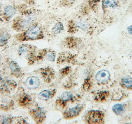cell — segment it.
<instances>
[{
  "label": "cell",
  "mask_w": 132,
  "mask_h": 124,
  "mask_svg": "<svg viewBox=\"0 0 132 124\" xmlns=\"http://www.w3.org/2000/svg\"><path fill=\"white\" fill-rule=\"evenodd\" d=\"M68 32L74 33L79 30L86 31L88 25L85 21L79 20L77 21L71 20L68 23Z\"/></svg>",
  "instance_id": "277c9868"
},
{
  "label": "cell",
  "mask_w": 132,
  "mask_h": 124,
  "mask_svg": "<svg viewBox=\"0 0 132 124\" xmlns=\"http://www.w3.org/2000/svg\"><path fill=\"white\" fill-rule=\"evenodd\" d=\"M119 1H120L121 2H125L126 1H127L128 0H119Z\"/></svg>",
  "instance_id": "cb8c5ba5"
},
{
  "label": "cell",
  "mask_w": 132,
  "mask_h": 124,
  "mask_svg": "<svg viewBox=\"0 0 132 124\" xmlns=\"http://www.w3.org/2000/svg\"><path fill=\"white\" fill-rule=\"evenodd\" d=\"M110 79V74L109 72L105 69L101 70L96 74L95 79L100 84H105Z\"/></svg>",
  "instance_id": "ba28073f"
},
{
  "label": "cell",
  "mask_w": 132,
  "mask_h": 124,
  "mask_svg": "<svg viewBox=\"0 0 132 124\" xmlns=\"http://www.w3.org/2000/svg\"><path fill=\"white\" fill-rule=\"evenodd\" d=\"M112 109L113 112L117 115H120L123 114L125 111L124 106L120 103H117L113 105Z\"/></svg>",
  "instance_id": "4fadbf2b"
},
{
  "label": "cell",
  "mask_w": 132,
  "mask_h": 124,
  "mask_svg": "<svg viewBox=\"0 0 132 124\" xmlns=\"http://www.w3.org/2000/svg\"><path fill=\"white\" fill-rule=\"evenodd\" d=\"M99 2H100V0H89V4L92 7H94L96 4H98Z\"/></svg>",
  "instance_id": "44dd1931"
},
{
  "label": "cell",
  "mask_w": 132,
  "mask_h": 124,
  "mask_svg": "<svg viewBox=\"0 0 132 124\" xmlns=\"http://www.w3.org/2000/svg\"><path fill=\"white\" fill-rule=\"evenodd\" d=\"M38 57L39 58H45L48 60L54 61L56 58V52L50 49H41L38 52Z\"/></svg>",
  "instance_id": "52a82bcc"
},
{
  "label": "cell",
  "mask_w": 132,
  "mask_h": 124,
  "mask_svg": "<svg viewBox=\"0 0 132 124\" xmlns=\"http://www.w3.org/2000/svg\"><path fill=\"white\" fill-rule=\"evenodd\" d=\"M31 6L26 3L5 4L0 3V15L6 20L9 21L18 13H22Z\"/></svg>",
  "instance_id": "7a4b0ae2"
},
{
  "label": "cell",
  "mask_w": 132,
  "mask_h": 124,
  "mask_svg": "<svg viewBox=\"0 0 132 124\" xmlns=\"http://www.w3.org/2000/svg\"><path fill=\"white\" fill-rule=\"evenodd\" d=\"M84 106L82 105H78L69 109L66 111L65 116L67 118H72L78 116L82 111Z\"/></svg>",
  "instance_id": "9c48e42d"
},
{
  "label": "cell",
  "mask_w": 132,
  "mask_h": 124,
  "mask_svg": "<svg viewBox=\"0 0 132 124\" xmlns=\"http://www.w3.org/2000/svg\"><path fill=\"white\" fill-rule=\"evenodd\" d=\"M74 96L73 94L70 92H64L61 95V98L63 101H69L73 99Z\"/></svg>",
  "instance_id": "ac0fdd59"
},
{
  "label": "cell",
  "mask_w": 132,
  "mask_h": 124,
  "mask_svg": "<svg viewBox=\"0 0 132 124\" xmlns=\"http://www.w3.org/2000/svg\"><path fill=\"white\" fill-rule=\"evenodd\" d=\"M11 38V34L9 31L5 29H0V47L6 46Z\"/></svg>",
  "instance_id": "30bf717a"
},
{
  "label": "cell",
  "mask_w": 132,
  "mask_h": 124,
  "mask_svg": "<svg viewBox=\"0 0 132 124\" xmlns=\"http://www.w3.org/2000/svg\"><path fill=\"white\" fill-rule=\"evenodd\" d=\"M64 27L63 23L61 22H59L56 24H55V25L53 26L51 30V31L54 34L57 35L61 33L62 31L64 30Z\"/></svg>",
  "instance_id": "2e32d148"
},
{
  "label": "cell",
  "mask_w": 132,
  "mask_h": 124,
  "mask_svg": "<svg viewBox=\"0 0 132 124\" xmlns=\"http://www.w3.org/2000/svg\"><path fill=\"white\" fill-rule=\"evenodd\" d=\"M36 51L35 47L28 44H22L18 49V54L20 56L27 54L30 56L33 55Z\"/></svg>",
  "instance_id": "8992f818"
},
{
  "label": "cell",
  "mask_w": 132,
  "mask_h": 124,
  "mask_svg": "<svg viewBox=\"0 0 132 124\" xmlns=\"http://www.w3.org/2000/svg\"><path fill=\"white\" fill-rule=\"evenodd\" d=\"M78 0H59L58 6L60 7H69L73 5Z\"/></svg>",
  "instance_id": "9a60e30c"
},
{
  "label": "cell",
  "mask_w": 132,
  "mask_h": 124,
  "mask_svg": "<svg viewBox=\"0 0 132 124\" xmlns=\"http://www.w3.org/2000/svg\"><path fill=\"white\" fill-rule=\"evenodd\" d=\"M36 115L38 116V117L41 118L43 116V115H44V113H43V112L39 110V111H38L37 112V113H36Z\"/></svg>",
  "instance_id": "7402d4cb"
},
{
  "label": "cell",
  "mask_w": 132,
  "mask_h": 124,
  "mask_svg": "<svg viewBox=\"0 0 132 124\" xmlns=\"http://www.w3.org/2000/svg\"><path fill=\"white\" fill-rule=\"evenodd\" d=\"M104 114L99 110L89 111L87 115L86 120L89 124H100L103 121Z\"/></svg>",
  "instance_id": "5b68a950"
},
{
  "label": "cell",
  "mask_w": 132,
  "mask_h": 124,
  "mask_svg": "<svg viewBox=\"0 0 132 124\" xmlns=\"http://www.w3.org/2000/svg\"><path fill=\"white\" fill-rule=\"evenodd\" d=\"M101 7L104 11L115 9L118 7L119 4L117 0H101Z\"/></svg>",
  "instance_id": "8fae6325"
},
{
  "label": "cell",
  "mask_w": 132,
  "mask_h": 124,
  "mask_svg": "<svg viewBox=\"0 0 132 124\" xmlns=\"http://www.w3.org/2000/svg\"><path fill=\"white\" fill-rule=\"evenodd\" d=\"M127 31H128V32L129 34L132 35V25L128 27Z\"/></svg>",
  "instance_id": "603a6c76"
},
{
  "label": "cell",
  "mask_w": 132,
  "mask_h": 124,
  "mask_svg": "<svg viewBox=\"0 0 132 124\" xmlns=\"http://www.w3.org/2000/svg\"><path fill=\"white\" fill-rule=\"evenodd\" d=\"M10 68L11 69L13 72H17L19 70V66L17 65L16 63H15L14 61H12L10 64Z\"/></svg>",
  "instance_id": "d6986e66"
},
{
  "label": "cell",
  "mask_w": 132,
  "mask_h": 124,
  "mask_svg": "<svg viewBox=\"0 0 132 124\" xmlns=\"http://www.w3.org/2000/svg\"><path fill=\"white\" fill-rule=\"evenodd\" d=\"M18 2H20V3H26L27 4L29 5L30 6L34 5L35 4V0H13Z\"/></svg>",
  "instance_id": "ffe728a7"
},
{
  "label": "cell",
  "mask_w": 132,
  "mask_h": 124,
  "mask_svg": "<svg viewBox=\"0 0 132 124\" xmlns=\"http://www.w3.org/2000/svg\"><path fill=\"white\" fill-rule=\"evenodd\" d=\"M37 15V11L33 8H28L19 16L14 18L12 28L14 30L21 32L31 26L35 22Z\"/></svg>",
  "instance_id": "6da1fadb"
},
{
  "label": "cell",
  "mask_w": 132,
  "mask_h": 124,
  "mask_svg": "<svg viewBox=\"0 0 132 124\" xmlns=\"http://www.w3.org/2000/svg\"><path fill=\"white\" fill-rule=\"evenodd\" d=\"M40 80L35 76H31L27 79L26 85L27 88L30 89H35L39 86Z\"/></svg>",
  "instance_id": "7c38bea8"
},
{
  "label": "cell",
  "mask_w": 132,
  "mask_h": 124,
  "mask_svg": "<svg viewBox=\"0 0 132 124\" xmlns=\"http://www.w3.org/2000/svg\"><path fill=\"white\" fill-rule=\"evenodd\" d=\"M51 92L49 90H44L41 91L38 94V98L42 100H47L50 98Z\"/></svg>",
  "instance_id": "e0dca14e"
},
{
  "label": "cell",
  "mask_w": 132,
  "mask_h": 124,
  "mask_svg": "<svg viewBox=\"0 0 132 124\" xmlns=\"http://www.w3.org/2000/svg\"><path fill=\"white\" fill-rule=\"evenodd\" d=\"M15 38L20 42L35 41L43 39L44 34L42 28L37 23H34L26 30L16 35Z\"/></svg>",
  "instance_id": "3957f363"
},
{
  "label": "cell",
  "mask_w": 132,
  "mask_h": 124,
  "mask_svg": "<svg viewBox=\"0 0 132 124\" xmlns=\"http://www.w3.org/2000/svg\"><path fill=\"white\" fill-rule=\"evenodd\" d=\"M121 84L122 86L128 89H132V78L126 76L122 79Z\"/></svg>",
  "instance_id": "5bb4252c"
}]
</instances>
